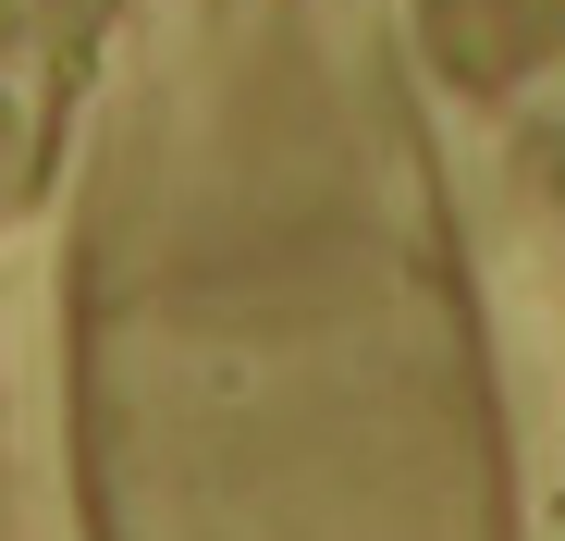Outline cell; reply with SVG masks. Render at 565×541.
Returning a JSON list of instances; mask_svg holds the SVG:
<instances>
[]
</instances>
